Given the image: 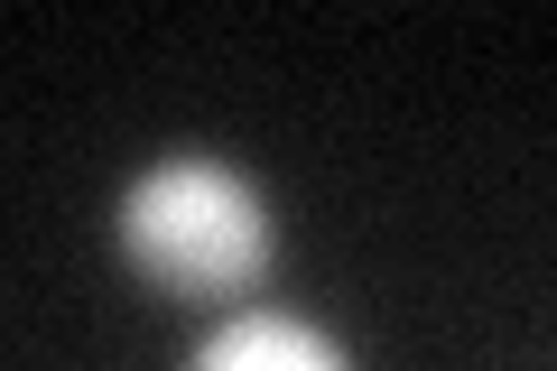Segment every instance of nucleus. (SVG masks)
<instances>
[{
    "instance_id": "obj_1",
    "label": "nucleus",
    "mask_w": 557,
    "mask_h": 371,
    "mask_svg": "<svg viewBox=\"0 0 557 371\" xmlns=\"http://www.w3.org/2000/svg\"><path fill=\"white\" fill-rule=\"evenodd\" d=\"M121 233V260L159 297L177 307H233L270 279L278 260V223H270V196H260L242 168L186 149V158H159V168L131 176V196L112 214Z\"/></svg>"
},
{
    "instance_id": "obj_2",
    "label": "nucleus",
    "mask_w": 557,
    "mask_h": 371,
    "mask_svg": "<svg viewBox=\"0 0 557 371\" xmlns=\"http://www.w3.org/2000/svg\"><path fill=\"white\" fill-rule=\"evenodd\" d=\"M186 371H354V353H344L325 325H307V316L260 307V316H233Z\"/></svg>"
}]
</instances>
